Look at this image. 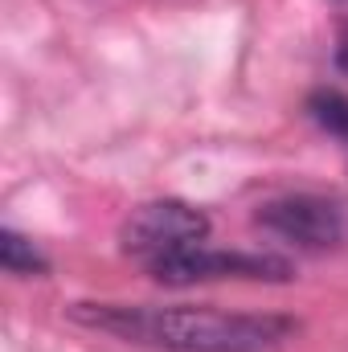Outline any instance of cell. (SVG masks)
Here are the masks:
<instances>
[{"instance_id": "277c9868", "label": "cell", "mask_w": 348, "mask_h": 352, "mask_svg": "<svg viewBox=\"0 0 348 352\" xmlns=\"http://www.w3.org/2000/svg\"><path fill=\"white\" fill-rule=\"evenodd\" d=\"M259 226L299 250H332L348 234L345 209L316 192H291V197L266 201L259 209Z\"/></svg>"}, {"instance_id": "3957f363", "label": "cell", "mask_w": 348, "mask_h": 352, "mask_svg": "<svg viewBox=\"0 0 348 352\" xmlns=\"http://www.w3.org/2000/svg\"><path fill=\"white\" fill-rule=\"evenodd\" d=\"M148 274L164 287H188V283H217V278H254V283H287L291 266L274 254H250V250H209L193 246L184 254L160 258L148 266Z\"/></svg>"}, {"instance_id": "6da1fadb", "label": "cell", "mask_w": 348, "mask_h": 352, "mask_svg": "<svg viewBox=\"0 0 348 352\" xmlns=\"http://www.w3.org/2000/svg\"><path fill=\"white\" fill-rule=\"evenodd\" d=\"M70 316L127 344L164 352H274L295 332L287 316H246V311H213V307L74 303Z\"/></svg>"}, {"instance_id": "8992f818", "label": "cell", "mask_w": 348, "mask_h": 352, "mask_svg": "<svg viewBox=\"0 0 348 352\" xmlns=\"http://www.w3.org/2000/svg\"><path fill=\"white\" fill-rule=\"evenodd\" d=\"M0 266H4L8 274H45V270H50L45 254H41L33 242H25L21 234H12V230L0 234Z\"/></svg>"}, {"instance_id": "5b68a950", "label": "cell", "mask_w": 348, "mask_h": 352, "mask_svg": "<svg viewBox=\"0 0 348 352\" xmlns=\"http://www.w3.org/2000/svg\"><path fill=\"white\" fill-rule=\"evenodd\" d=\"M307 115L316 119L320 131H328L332 140H340L348 148V94L345 90H316L307 98Z\"/></svg>"}, {"instance_id": "52a82bcc", "label": "cell", "mask_w": 348, "mask_h": 352, "mask_svg": "<svg viewBox=\"0 0 348 352\" xmlns=\"http://www.w3.org/2000/svg\"><path fill=\"white\" fill-rule=\"evenodd\" d=\"M336 70L348 74V25H345V33H340V41H336Z\"/></svg>"}, {"instance_id": "7a4b0ae2", "label": "cell", "mask_w": 348, "mask_h": 352, "mask_svg": "<svg viewBox=\"0 0 348 352\" xmlns=\"http://www.w3.org/2000/svg\"><path fill=\"white\" fill-rule=\"evenodd\" d=\"M205 238H209V217L184 201H148L131 209V217L119 230L123 254L140 258L144 266L205 246Z\"/></svg>"}]
</instances>
